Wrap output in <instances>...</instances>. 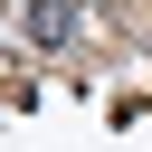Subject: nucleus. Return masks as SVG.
Masks as SVG:
<instances>
[{"label": "nucleus", "mask_w": 152, "mask_h": 152, "mask_svg": "<svg viewBox=\"0 0 152 152\" xmlns=\"http://www.w3.org/2000/svg\"><path fill=\"white\" fill-rule=\"evenodd\" d=\"M19 38H28V48H66V38H76V0H28V10H19Z\"/></svg>", "instance_id": "obj_1"}]
</instances>
